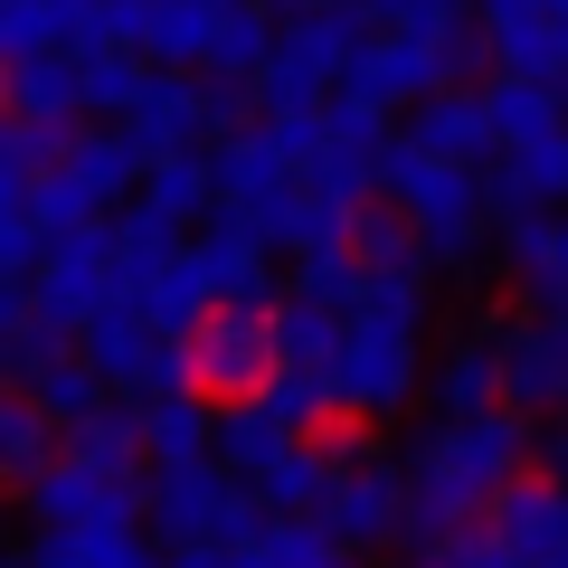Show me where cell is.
<instances>
[{
  "label": "cell",
  "instance_id": "6da1fadb",
  "mask_svg": "<svg viewBox=\"0 0 568 568\" xmlns=\"http://www.w3.org/2000/svg\"><path fill=\"white\" fill-rule=\"evenodd\" d=\"M530 455H540V436H530L521 407H493V417H426L398 446V465H407V540L436 549L446 530L484 521L511 484H530Z\"/></svg>",
  "mask_w": 568,
  "mask_h": 568
},
{
  "label": "cell",
  "instance_id": "7a4b0ae2",
  "mask_svg": "<svg viewBox=\"0 0 568 568\" xmlns=\"http://www.w3.org/2000/svg\"><path fill=\"white\" fill-rule=\"evenodd\" d=\"M426 275H361L342 304V342H332V398L351 426H388L426 398Z\"/></svg>",
  "mask_w": 568,
  "mask_h": 568
},
{
  "label": "cell",
  "instance_id": "3957f363",
  "mask_svg": "<svg viewBox=\"0 0 568 568\" xmlns=\"http://www.w3.org/2000/svg\"><path fill=\"white\" fill-rule=\"evenodd\" d=\"M379 200L417 227V246H426L436 275H465V265H474L484 219H493L484 162H446V152H426V142L398 133V142H388V162H379Z\"/></svg>",
  "mask_w": 568,
  "mask_h": 568
},
{
  "label": "cell",
  "instance_id": "277c9868",
  "mask_svg": "<svg viewBox=\"0 0 568 568\" xmlns=\"http://www.w3.org/2000/svg\"><path fill=\"white\" fill-rule=\"evenodd\" d=\"M142 181H152V152L123 123H77L58 142L48 181H39V227L48 237H67V227H114L142 200Z\"/></svg>",
  "mask_w": 568,
  "mask_h": 568
},
{
  "label": "cell",
  "instance_id": "5b68a950",
  "mask_svg": "<svg viewBox=\"0 0 568 568\" xmlns=\"http://www.w3.org/2000/svg\"><path fill=\"white\" fill-rule=\"evenodd\" d=\"M77 351L95 361V379L114 388V398H171V388H190V323H171V313L152 304H104L95 323L77 332Z\"/></svg>",
  "mask_w": 568,
  "mask_h": 568
},
{
  "label": "cell",
  "instance_id": "8992f818",
  "mask_svg": "<svg viewBox=\"0 0 568 568\" xmlns=\"http://www.w3.org/2000/svg\"><path fill=\"white\" fill-rule=\"evenodd\" d=\"M227 304H275V237L246 227L237 209L190 227L181 284H171V323H200V313H227Z\"/></svg>",
  "mask_w": 568,
  "mask_h": 568
},
{
  "label": "cell",
  "instance_id": "52a82bcc",
  "mask_svg": "<svg viewBox=\"0 0 568 568\" xmlns=\"http://www.w3.org/2000/svg\"><path fill=\"white\" fill-rule=\"evenodd\" d=\"M142 521H152V540H162V549H237V540H256L265 503L227 465H171V474H152Z\"/></svg>",
  "mask_w": 568,
  "mask_h": 568
},
{
  "label": "cell",
  "instance_id": "ba28073f",
  "mask_svg": "<svg viewBox=\"0 0 568 568\" xmlns=\"http://www.w3.org/2000/svg\"><path fill=\"white\" fill-rule=\"evenodd\" d=\"M284 342H275V304H227V313H200L190 323V388L219 407L256 398L265 379H275Z\"/></svg>",
  "mask_w": 568,
  "mask_h": 568
},
{
  "label": "cell",
  "instance_id": "9c48e42d",
  "mask_svg": "<svg viewBox=\"0 0 568 568\" xmlns=\"http://www.w3.org/2000/svg\"><path fill=\"white\" fill-rule=\"evenodd\" d=\"M313 521H323L342 549H388V540H407V465H398V455L351 446Z\"/></svg>",
  "mask_w": 568,
  "mask_h": 568
},
{
  "label": "cell",
  "instance_id": "30bf717a",
  "mask_svg": "<svg viewBox=\"0 0 568 568\" xmlns=\"http://www.w3.org/2000/svg\"><path fill=\"white\" fill-rule=\"evenodd\" d=\"M20 284L58 332H85L114 304V227H67V237H48L39 275H20Z\"/></svg>",
  "mask_w": 568,
  "mask_h": 568
},
{
  "label": "cell",
  "instance_id": "8fae6325",
  "mask_svg": "<svg viewBox=\"0 0 568 568\" xmlns=\"http://www.w3.org/2000/svg\"><path fill=\"white\" fill-rule=\"evenodd\" d=\"M123 133L152 152V162H181V152H209V142L227 133L219 114V77H190V67H162L152 77V95H142V114L123 123Z\"/></svg>",
  "mask_w": 568,
  "mask_h": 568
},
{
  "label": "cell",
  "instance_id": "7c38bea8",
  "mask_svg": "<svg viewBox=\"0 0 568 568\" xmlns=\"http://www.w3.org/2000/svg\"><path fill=\"white\" fill-rule=\"evenodd\" d=\"M484 48L493 77L568 85V0H484Z\"/></svg>",
  "mask_w": 568,
  "mask_h": 568
},
{
  "label": "cell",
  "instance_id": "4fadbf2b",
  "mask_svg": "<svg viewBox=\"0 0 568 568\" xmlns=\"http://www.w3.org/2000/svg\"><path fill=\"white\" fill-rule=\"evenodd\" d=\"M493 342H503V398L521 417L568 407V323L559 313H540V323H493Z\"/></svg>",
  "mask_w": 568,
  "mask_h": 568
},
{
  "label": "cell",
  "instance_id": "5bb4252c",
  "mask_svg": "<svg viewBox=\"0 0 568 568\" xmlns=\"http://www.w3.org/2000/svg\"><path fill=\"white\" fill-rule=\"evenodd\" d=\"M484 181H493L503 227H511V219H540V209H568V133H540V142H511V152H493Z\"/></svg>",
  "mask_w": 568,
  "mask_h": 568
},
{
  "label": "cell",
  "instance_id": "9a60e30c",
  "mask_svg": "<svg viewBox=\"0 0 568 568\" xmlns=\"http://www.w3.org/2000/svg\"><path fill=\"white\" fill-rule=\"evenodd\" d=\"M503 398V342L493 332H465L455 351H436V369H426V417H493Z\"/></svg>",
  "mask_w": 568,
  "mask_h": 568
},
{
  "label": "cell",
  "instance_id": "2e32d148",
  "mask_svg": "<svg viewBox=\"0 0 568 568\" xmlns=\"http://www.w3.org/2000/svg\"><path fill=\"white\" fill-rule=\"evenodd\" d=\"M20 568H171L152 549V521H104V530H29Z\"/></svg>",
  "mask_w": 568,
  "mask_h": 568
},
{
  "label": "cell",
  "instance_id": "e0dca14e",
  "mask_svg": "<svg viewBox=\"0 0 568 568\" xmlns=\"http://www.w3.org/2000/svg\"><path fill=\"white\" fill-rule=\"evenodd\" d=\"M142 455H152V474H171V465H219V398H200V388L142 398Z\"/></svg>",
  "mask_w": 568,
  "mask_h": 568
},
{
  "label": "cell",
  "instance_id": "ac0fdd59",
  "mask_svg": "<svg viewBox=\"0 0 568 568\" xmlns=\"http://www.w3.org/2000/svg\"><path fill=\"white\" fill-rule=\"evenodd\" d=\"M503 265L540 313H568V209H540V219L503 227Z\"/></svg>",
  "mask_w": 568,
  "mask_h": 568
},
{
  "label": "cell",
  "instance_id": "d6986e66",
  "mask_svg": "<svg viewBox=\"0 0 568 568\" xmlns=\"http://www.w3.org/2000/svg\"><path fill=\"white\" fill-rule=\"evenodd\" d=\"M407 142L426 152H446V162H493L503 142H493V114H484V85H446V95H426L407 114Z\"/></svg>",
  "mask_w": 568,
  "mask_h": 568
},
{
  "label": "cell",
  "instance_id": "ffe728a7",
  "mask_svg": "<svg viewBox=\"0 0 568 568\" xmlns=\"http://www.w3.org/2000/svg\"><path fill=\"white\" fill-rule=\"evenodd\" d=\"M294 446H304V436H294V426H284V417H265L256 398H237V407H219V465L237 474L246 493H256L265 474H275L284 455H294Z\"/></svg>",
  "mask_w": 568,
  "mask_h": 568
},
{
  "label": "cell",
  "instance_id": "44dd1931",
  "mask_svg": "<svg viewBox=\"0 0 568 568\" xmlns=\"http://www.w3.org/2000/svg\"><path fill=\"white\" fill-rule=\"evenodd\" d=\"M142 209L152 219H171L190 237V227L219 219V152H181V162H152V181H142Z\"/></svg>",
  "mask_w": 568,
  "mask_h": 568
},
{
  "label": "cell",
  "instance_id": "7402d4cb",
  "mask_svg": "<svg viewBox=\"0 0 568 568\" xmlns=\"http://www.w3.org/2000/svg\"><path fill=\"white\" fill-rule=\"evenodd\" d=\"M484 114H493V142H540V133H568V85H540V77H493L484 85Z\"/></svg>",
  "mask_w": 568,
  "mask_h": 568
},
{
  "label": "cell",
  "instance_id": "603a6c76",
  "mask_svg": "<svg viewBox=\"0 0 568 568\" xmlns=\"http://www.w3.org/2000/svg\"><path fill=\"white\" fill-rule=\"evenodd\" d=\"M256 407H265V417H284L294 436H323V426L342 417V398H332V369H313V361H275V379L256 388Z\"/></svg>",
  "mask_w": 568,
  "mask_h": 568
},
{
  "label": "cell",
  "instance_id": "cb8c5ba5",
  "mask_svg": "<svg viewBox=\"0 0 568 568\" xmlns=\"http://www.w3.org/2000/svg\"><path fill=\"white\" fill-rule=\"evenodd\" d=\"M58 446H67V426L48 417L29 388H10V398H0V465L20 474V484H39V474L58 465Z\"/></svg>",
  "mask_w": 568,
  "mask_h": 568
},
{
  "label": "cell",
  "instance_id": "d4e9b609",
  "mask_svg": "<svg viewBox=\"0 0 568 568\" xmlns=\"http://www.w3.org/2000/svg\"><path fill=\"white\" fill-rule=\"evenodd\" d=\"M152 77H162V67L133 58V48H85V114L133 123V114H142V95H152Z\"/></svg>",
  "mask_w": 568,
  "mask_h": 568
},
{
  "label": "cell",
  "instance_id": "484cf974",
  "mask_svg": "<svg viewBox=\"0 0 568 568\" xmlns=\"http://www.w3.org/2000/svg\"><path fill=\"white\" fill-rule=\"evenodd\" d=\"M29 398H39L48 417H58L67 436H77V426H95V417H104V398H114V388H104V379H95V361L77 351V361H58V369L39 379V388H29Z\"/></svg>",
  "mask_w": 568,
  "mask_h": 568
},
{
  "label": "cell",
  "instance_id": "4316f807",
  "mask_svg": "<svg viewBox=\"0 0 568 568\" xmlns=\"http://www.w3.org/2000/svg\"><path fill=\"white\" fill-rule=\"evenodd\" d=\"M436 559H446V568H511V549L493 540V521H465V530L436 540Z\"/></svg>",
  "mask_w": 568,
  "mask_h": 568
},
{
  "label": "cell",
  "instance_id": "83f0119b",
  "mask_svg": "<svg viewBox=\"0 0 568 568\" xmlns=\"http://www.w3.org/2000/svg\"><path fill=\"white\" fill-rule=\"evenodd\" d=\"M540 465H549V474H559V484H568V407H559V417L540 426Z\"/></svg>",
  "mask_w": 568,
  "mask_h": 568
},
{
  "label": "cell",
  "instance_id": "f1b7e54d",
  "mask_svg": "<svg viewBox=\"0 0 568 568\" xmlns=\"http://www.w3.org/2000/svg\"><path fill=\"white\" fill-rule=\"evenodd\" d=\"M284 20H304V10H369V0H275Z\"/></svg>",
  "mask_w": 568,
  "mask_h": 568
},
{
  "label": "cell",
  "instance_id": "f546056e",
  "mask_svg": "<svg viewBox=\"0 0 568 568\" xmlns=\"http://www.w3.org/2000/svg\"><path fill=\"white\" fill-rule=\"evenodd\" d=\"M398 568H446V559H436V549H417V559H398Z\"/></svg>",
  "mask_w": 568,
  "mask_h": 568
},
{
  "label": "cell",
  "instance_id": "4dcf8cb0",
  "mask_svg": "<svg viewBox=\"0 0 568 568\" xmlns=\"http://www.w3.org/2000/svg\"><path fill=\"white\" fill-rule=\"evenodd\" d=\"M559 323H568V313H559Z\"/></svg>",
  "mask_w": 568,
  "mask_h": 568
}]
</instances>
